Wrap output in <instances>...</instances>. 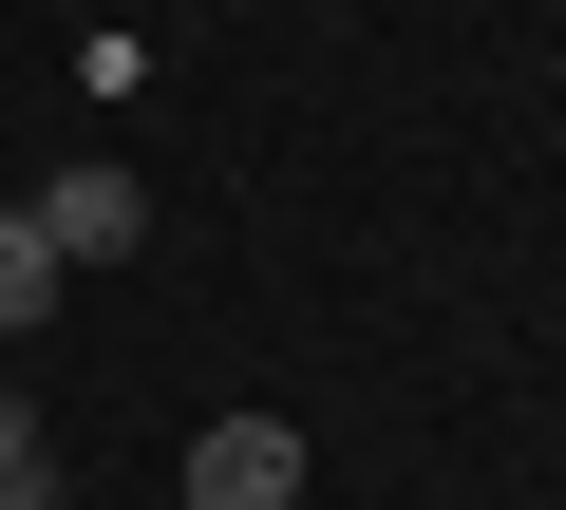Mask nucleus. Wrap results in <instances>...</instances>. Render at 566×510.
Wrapping results in <instances>:
<instances>
[{
    "mask_svg": "<svg viewBox=\"0 0 566 510\" xmlns=\"http://www.w3.org/2000/svg\"><path fill=\"white\" fill-rule=\"evenodd\" d=\"M39 246H57V266H133V246H151V189H133L114 152L39 170Z\"/></svg>",
    "mask_w": 566,
    "mask_h": 510,
    "instance_id": "f257e3e1",
    "label": "nucleus"
},
{
    "mask_svg": "<svg viewBox=\"0 0 566 510\" xmlns=\"http://www.w3.org/2000/svg\"><path fill=\"white\" fill-rule=\"evenodd\" d=\"M189 510H303V435L283 416H208L189 435Z\"/></svg>",
    "mask_w": 566,
    "mask_h": 510,
    "instance_id": "f03ea898",
    "label": "nucleus"
},
{
    "mask_svg": "<svg viewBox=\"0 0 566 510\" xmlns=\"http://www.w3.org/2000/svg\"><path fill=\"white\" fill-rule=\"evenodd\" d=\"M76 266H57V246H39V208H0V322H39Z\"/></svg>",
    "mask_w": 566,
    "mask_h": 510,
    "instance_id": "7ed1b4c3",
    "label": "nucleus"
},
{
    "mask_svg": "<svg viewBox=\"0 0 566 510\" xmlns=\"http://www.w3.org/2000/svg\"><path fill=\"white\" fill-rule=\"evenodd\" d=\"M0 510H57V454H39V416L0 397Z\"/></svg>",
    "mask_w": 566,
    "mask_h": 510,
    "instance_id": "20e7f679",
    "label": "nucleus"
}]
</instances>
